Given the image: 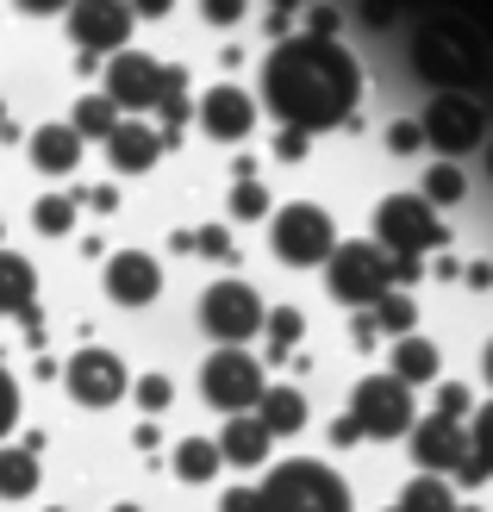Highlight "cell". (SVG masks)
<instances>
[{
	"mask_svg": "<svg viewBox=\"0 0 493 512\" xmlns=\"http://www.w3.org/2000/svg\"><path fill=\"white\" fill-rule=\"evenodd\" d=\"M362 69L337 38L294 32L263 57V107L281 119V132H325L356 119Z\"/></svg>",
	"mask_w": 493,
	"mask_h": 512,
	"instance_id": "6da1fadb",
	"label": "cell"
},
{
	"mask_svg": "<svg viewBox=\"0 0 493 512\" xmlns=\"http://www.w3.org/2000/svg\"><path fill=\"white\" fill-rule=\"evenodd\" d=\"M325 294L350 313H375V306L394 294V256L381 244H337V256L325 263Z\"/></svg>",
	"mask_w": 493,
	"mask_h": 512,
	"instance_id": "7a4b0ae2",
	"label": "cell"
},
{
	"mask_svg": "<svg viewBox=\"0 0 493 512\" xmlns=\"http://www.w3.org/2000/svg\"><path fill=\"white\" fill-rule=\"evenodd\" d=\"M100 82H107L100 94H107L119 113H157L169 94H188V69L157 63V57H144V50H119Z\"/></svg>",
	"mask_w": 493,
	"mask_h": 512,
	"instance_id": "3957f363",
	"label": "cell"
},
{
	"mask_svg": "<svg viewBox=\"0 0 493 512\" xmlns=\"http://www.w3.org/2000/svg\"><path fill=\"white\" fill-rule=\"evenodd\" d=\"M263 512H350V488L313 456H288L263 481Z\"/></svg>",
	"mask_w": 493,
	"mask_h": 512,
	"instance_id": "277c9868",
	"label": "cell"
},
{
	"mask_svg": "<svg viewBox=\"0 0 493 512\" xmlns=\"http://www.w3.org/2000/svg\"><path fill=\"white\" fill-rule=\"evenodd\" d=\"M450 232L437 225L431 213V200L425 194H387L381 207H375V244L394 256V263H419L425 250H437Z\"/></svg>",
	"mask_w": 493,
	"mask_h": 512,
	"instance_id": "5b68a950",
	"label": "cell"
},
{
	"mask_svg": "<svg viewBox=\"0 0 493 512\" xmlns=\"http://www.w3.org/2000/svg\"><path fill=\"white\" fill-rule=\"evenodd\" d=\"M275 232H269V250L281 256L288 269H319L337 256V225L325 207H313V200H294V207H281L275 219Z\"/></svg>",
	"mask_w": 493,
	"mask_h": 512,
	"instance_id": "8992f818",
	"label": "cell"
},
{
	"mask_svg": "<svg viewBox=\"0 0 493 512\" xmlns=\"http://www.w3.org/2000/svg\"><path fill=\"white\" fill-rule=\"evenodd\" d=\"M412 69H419L425 82H450V94H456V82H475L481 75V44L462 32V25L431 19V25L412 32Z\"/></svg>",
	"mask_w": 493,
	"mask_h": 512,
	"instance_id": "52a82bcc",
	"label": "cell"
},
{
	"mask_svg": "<svg viewBox=\"0 0 493 512\" xmlns=\"http://www.w3.org/2000/svg\"><path fill=\"white\" fill-rule=\"evenodd\" d=\"M200 394H206V406H219L225 419H238V413L263 406L269 381H263V363H256L250 350H213L200 363Z\"/></svg>",
	"mask_w": 493,
	"mask_h": 512,
	"instance_id": "ba28073f",
	"label": "cell"
},
{
	"mask_svg": "<svg viewBox=\"0 0 493 512\" xmlns=\"http://www.w3.org/2000/svg\"><path fill=\"white\" fill-rule=\"evenodd\" d=\"M350 419L362 425V438H412L419 425V406H412V388L394 375H362L356 394H350Z\"/></svg>",
	"mask_w": 493,
	"mask_h": 512,
	"instance_id": "9c48e42d",
	"label": "cell"
},
{
	"mask_svg": "<svg viewBox=\"0 0 493 512\" xmlns=\"http://www.w3.org/2000/svg\"><path fill=\"white\" fill-rule=\"evenodd\" d=\"M412 463H419L425 475H456V481H487V469L475 463V438L462 419H419L412 425Z\"/></svg>",
	"mask_w": 493,
	"mask_h": 512,
	"instance_id": "30bf717a",
	"label": "cell"
},
{
	"mask_svg": "<svg viewBox=\"0 0 493 512\" xmlns=\"http://www.w3.org/2000/svg\"><path fill=\"white\" fill-rule=\"evenodd\" d=\"M200 325H206V338H219V350H244V338H256L269 325V313L250 281H213L200 294Z\"/></svg>",
	"mask_w": 493,
	"mask_h": 512,
	"instance_id": "8fae6325",
	"label": "cell"
},
{
	"mask_svg": "<svg viewBox=\"0 0 493 512\" xmlns=\"http://www.w3.org/2000/svg\"><path fill=\"white\" fill-rule=\"evenodd\" d=\"M63 388L75 406H88V413H107V406H119L125 394H132V375H125V363L113 350H100V344H82L63 363Z\"/></svg>",
	"mask_w": 493,
	"mask_h": 512,
	"instance_id": "7c38bea8",
	"label": "cell"
},
{
	"mask_svg": "<svg viewBox=\"0 0 493 512\" xmlns=\"http://www.w3.org/2000/svg\"><path fill=\"white\" fill-rule=\"evenodd\" d=\"M63 25H69V38L82 44V57H119V50H132L125 38H132V25H138V13L132 7H119V0H75V7L63 13Z\"/></svg>",
	"mask_w": 493,
	"mask_h": 512,
	"instance_id": "4fadbf2b",
	"label": "cell"
},
{
	"mask_svg": "<svg viewBox=\"0 0 493 512\" xmlns=\"http://www.w3.org/2000/svg\"><path fill=\"white\" fill-rule=\"evenodd\" d=\"M419 132H425V144L444 150V157H462V150H475V144H481L487 113H481L462 88H456V94H450V88H437V94H431V107H425V119H419Z\"/></svg>",
	"mask_w": 493,
	"mask_h": 512,
	"instance_id": "5bb4252c",
	"label": "cell"
},
{
	"mask_svg": "<svg viewBox=\"0 0 493 512\" xmlns=\"http://www.w3.org/2000/svg\"><path fill=\"white\" fill-rule=\"evenodd\" d=\"M200 132L219 138V144H244L256 132V100L238 88V82H219L200 94Z\"/></svg>",
	"mask_w": 493,
	"mask_h": 512,
	"instance_id": "9a60e30c",
	"label": "cell"
},
{
	"mask_svg": "<svg viewBox=\"0 0 493 512\" xmlns=\"http://www.w3.org/2000/svg\"><path fill=\"white\" fill-rule=\"evenodd\" d=\"M107 300L113 306H150L163 294V263L150 250H119V256H107Z\"/></svg>",
	"mask_w": 493,
	"mask_h": 512,
	"instance_id": "2e32d148",
	"label": "cell"
},
{
	"mask_svg": "<svg viewBox=\"0 0 493 512\" xmlns=\"http://www.w3.org/2000/svg\"><path fill=\"white\" fill-rule=\"evenodd\" d=\"M269 425L256 419V413H238V419H225V431H219V456L231 469H263L269 463Z\"/></svg>",
	"mask_w": 493,
	"mask_h": 512,
	"instance_id": "e0dca14e",
	"label": "cell"
},
{
	"mask_svg": "<svg viewBox=\"0 0 493 512\" xmlns=\"http://www.w3.org/2000/svg\"><path fill=\"white\" fill-rule=\"evenodd\" d=\"M107 157H113L119 175H144L150 163L163 157V132H157V125H144V119H125L119 132L107 138Z\"/></svg>",
	"mask_w": 493,
	"mask_h": 512,
	"instance_id": "ac0fdd59",
	"label": "cell"
},
{
	"mask_svg": "<svg viewBox=\"0 0 493 512\" xmlns=\"http://www.w3.org/2000/svg\"><path fill=\"white\" fill-rule=\"evenodd\" d=\"M82 132L75 125H63V119H50V125H38L32 132V163L44 169V175H75V163H82Z\"/></svg>",
	"mask_w": 493,
	"mask_h": 512,
	"instance_id": "d6986e66",
	"label": "cell"
},
{
	"mask_svg": "<svg viewBox=\"0 0 493 512\" xmlns=\"http://www.w3.org/2000/svg\"><path fill=\"white\" fill-rule=\"evenodd\" d=\"M38 306V269L32 256L0 250V319H25Z\"/></svg>",
	"mask_w": 493,
	"mask_h": 512,
	"instance_id": "ffe728a7",
	"label": "cell"
},
{
	"mask_svg": "<svg viewBox=\"0 0 493 512\" xmlns=\"http://www.w3.org/2000/svg\"><path fill=\"white\" fill-rule=\"evenodd\" d=\"M256 419L269 425V438H294V431L306 425V394H300V388H275V381H269V394H263V406H256Z\"/></svg>",
	"mask_w": 493,
	"mask_h": 512,
	"instance_id": "44dd1931",
	"label": "cell"
},
{
	"mask_svg": "<svg viewBox=\"0 0 493 512\" xmlns=\"http://www.w3.org/2000/svg\"><path fill=\"white\" fill-rule=\"evenodd\" d=\"M387 375L406 381V388L437 381V344H425V338H400L394 350H387Z\"/></svg>",
	"mask_w": 493,
	"mask_h": 512,
	"instance_id": "7402d4cb",
	"label": "cell"
},
{
	"mask_svg": "<svg viewBox=\"0 0 493 512\" xmlns=\"http://www.w3.org/2000/svg\"><path fill=\"white\" fill-rule=\"evenodd\" d=\"M38 494V456L25 444H0V500H32Z\"/></svg>",
	"mask_w": 493,
	"mask_h": 512,
	"instance_id": "603a6c76",
	"label": "cell"
},
{
	"mask_svg": "<svg viewBox=\"0 0 493 512\" xmlns=\"http://www.w3.org/2000/svg\"><path fill=\"white\" fill-rule=\"evenodd\" d=\"M69 125L82 132V144H88V138H100V144H107V138L119 132V125H125V113L113 107L107 94H82V100H75V113H69Z\"/></svg>",
	"mask_w": 493,
	"mask_h": 512,
	"instance_id": "cb8c5ba5",
	"label": "cell"
},
{
	"mask_svg": "<svg viewBox=\"0 0 493 512\" xmlns=\"http://www.w3.org/2000/svg\"><path fill=\"white\" fill-rule=\"evenodd\" d=\"M219 463H225V456H219L213 438H181V444H175V475H181V481H213Z\"/></svg>",
	"mask_w": 493,
	"mask_h": 512,
	"instance_id": "d4e9b609",
	"label": "cell"
},
{
	"mask_svg": "<svg viewBox=\"0 0 493 512\" xmlns=\"http://www.w3.org/2000/svg\"><path fill=\"white\" fill-rule=\"evenodd\" d=\"M400 512H462V506H456V494H450L444 475H419V481H406Z\"/></svg>",
	"mask_w": 493,
	"mask_h": 512,
	"instance_id": "484cf974",
	"label": "cell"
},
{
	"mask_svg": "<svg viewBox=\"0 0 493 512\" xmlns=\"http://www.w3.org/2000/svg\"><path fill=\"white\" fill-rule=\"evenodd\" d=\"M75 207H82L75 194H44L38 207H32V225H38L44 238H63V232H75Z\"/></svg>",
	"mask_w": 493,
	"mask_h": 512,
	"instance_id": "4316f807",
	"label": "cell"
},
{
	"mask_svg": "<svg viewBox=\"0 0 493 512\" xmlns=\"http://www.w3.org/2000/svg\"><path fill=\"white\" fill-rule=\"evenodd\" d=\"M375 325H381V331H394V344H400V338H412V325H419V306H412V294H406V288H394V294L375 306Z\"/></svg>",
	"mask_w": 493,
	"mask_h": 512,
	"instance_id": "83f0119b",
	"label": "cell"
},
{
	"mask_svg": "<svg viewBox=\"0 0 493 512\" xmlns=\"http://www.w3.org/2000/svg\"><path fill=\"white\" fill-rule=\"evenodd\" d=\"M263 331H269V350H275V356H288V350L306 338V313H300V306H275Z\"/></svg>",
	"mask_w": 493,
	"mask_h": 512,
	"instance_id": "f1b7e54d",
	"label": "cell"
},
{
	"mask_svg": "<svg viewBox=\"0 0 493 512\" xmlns=\"http://www.w3.org/2000/svg\"><path fill=\"white\" fill-rule=\"evenodd\" d=\"M462 188H469V182H462L456 163H431V175H425V200H431V207H456Z\"/></svg>",
	"mask_w": 493,
	"mask_h": 512,
	"instance_id": "f546056e",
	"label": "cell"
},
{
	"mask_svg": "<svg viewBox=\"0 0 493 512\" xmlns=\"http://www.w3.org/2000/svg\"><path fill=\"white\" fill-rule=\"evenodd\" d=\"M231 219H269V188L263 182H231Z\"/></svg>",
	"mask_w": 493,
	"mask_h": 512,
	"instance_id": "4dcf8cb0",
	"label": "cell"
},
{
	"mask_svg": "<svg viewBox=\"0 0 493 512\" xmlns=\"http://www.w3.org/2000/svg\"><path fill=\"white\" fill-rule=\"evenodd\" d=\"M132 394H138V406H144V413H163V406L175 400L169 375H138V381H132Z\"/></svg>",
	"mask_w": 493,
	"mask_h": 512,
	"instance_id": "1f68e13d",
	"label": "cell"
},
{
	"mask_svg": "<svg viewBox=\"0 0 493 512\" xmlns=\"http://www.w3.org/2000/svg\"><path fill=\"white\" fill-rule=\"evenodd\" d=\"M469 438H475V463H481V469L493 475V400H487L481 413L469 419Z\"/></svg>",
	"mask_w": 493,
	"mask_h": 512,
	"instance_id": "d6a6232c",
	"label": "cell"
},
{
	"mask_svg": "<svg viewBox=\"0 0 493 512\" xmlns=\"http://www.w3.org/2000/svg\"><path fill=\"white\" fill-rule=\"evenodd\" d=\"M194 250L213 256V263H231V256H238V250H231V232H225V225H194Z\"/></svg>",
	"mask_w": 493,
	"mask_h": 512,
	"instance_id": "836d02e7",
	"label": "cell"
},
{
	"mask_svg": "<svg viewBox=\"0 0 493 512\" xmlns=\"http://www.w3.org/2000/svg\"><path fill=\"white\" fill-rule=\"evenodd\" d=\"M425 144V132H419V119H394L387 125V150H394V157H412V150Z\"/></svg>",
	"mask_w": 493,
	"mask_h": 512,
	"instance_id": "e575fe53",
	"label": "cell"
},
{
	"mask_svg": "<svg viewBox=\"0 0 493 512\" xmlns=\"http://www.w3.org/2000/svg\"><path fill=\"white\" fill-rule=\"evenodd\" d=\"M469 413V388L462 381H437V419H462Z\"/></svg>",
	"mask_w": 493,
	"mask_h": 512,
	"instance_id": "d590c367",
	"label": "cell"
},
{
	"mask_svg": "<svg viewBox=\"0 0 493 512\" xmlns=\"http://www.w3.org/2000/svg\"><path fill=\"white\" fill-rule=\"evenodd\" d=\"M19 425V381L7 375V363H0V438Z\"/></svg>",
	"mask_w": 493,
	"mask_h": 512,
	"instance_id": "8d00e7d4",
	"label": "cell"
},
{
	"mask_svg": "<svg viewBox=\"0 0 493 512\" xmlns=\"http://www.w3.org/2000/svg\"><path fill=\"white\" fill-rule=\"evenodd\" d=\"M219 512H263V488H225Z\"/></svg>",
	"mask_w": 493,
	"mask_h": 512,
	"instance_id": "74e56055",
	"label": "cell"
},
{
	"mask_svg": "<svg viewBox=\"0 0 493 512\" xmlns=\"http://www.w3.org/2000/svg\"><path fill=\"white\" fill-rule=\"evenodd\" d=\"M306 144H313L306 132H275V157H281V163H300V157H306Z\"/></svg>",
	"mask_w": 493,
	"mask_h": 512,
	"instance_id": "f35d334b",
	"label": "cell"
},
{
	"mask_svg": "<svg viewBox=\"0 0 493 512\" xmlns=\"http://www.w3.org/2000/svg\"><path fill=\"white\" fill-rule=\"evenodd\" d=\"M331 444H337V450H350V444H362V425H356L350 413H344V419H331Z\"/></svg>",
	"mask_w": 493,
	"mask_h": 512,
	"instance_id": "ab89813d",
	"label": "cell"
},
{
	"mask_svg": "<svg viewBox=\"0 0 493 512\" xmlns=\"http://www.w3.org/2000/svg\"><path fill=\"white\" fill-rule=\"evenodd\" d=\"M244 19V7H231V0H213V7H206V25H238Z\"/></svg>",
	"mask_w": 493,
	"mask_h": 512,
	"instance_id": "60d3db41",
	"label": "cell"
},
{
	"mask_svg": "<svg viewBox=\"0 0 493 512\" xmlns=\"http://www.w3.org/2000/svg\"><path fill=\"white\" fill-rule=\"evenodd\" d=\"M75 200H88L94 213H113V207H119V194H113V188H88V194H75Z\"/></svg>",
	"mask_w": 493,
	"mask_h": 512,
	"instance_id": "b9f144b4",
	"label": "cell"
},
{
	"mask_svg": "<svg viewBox=\"0 0 493 512\" xmlns=\"http://www.w3.org/2000/svg\"><path fill=\"white\" fill-rule=\"evenodd\" d=\"M350 331H356V344H362V350H369V344L381 338V325H375V313H356V325H350Z\"/></svg>",
	"mask_w": 493,
	"mask_h": 512,
	"instance_id": "7bdbcfd3",
	"label": "cell"
},
{
	"mask_svg": "<svg viewBox=\"0 0 493 512\" xmlns=\"http://www.w3.org/2000/svg\"><path fill=\"white\" fill-rule=\"evenodd\" d=\"M288 25H294V7H269V32H275V44L288 38Z\"/></svg>",
	"mask_w": 493,
	"mask_h": 512,
	"instance_id": "ee69618b",
	"label": "cell"
},
{
	"mask_svg": "<svg viewBox=\"0 0 493 512\" xmlns=\"http://www.w3.org/2000/svg\"><path fill=\"white\" fill-rule=\"evenodd\" d=\"M306 19H313V38H331V25H337V13H331V7H313Z\"/></svg>",
	"mask_w": 493,
	"mask_h": 512,
	"instance_id": "f6af8a7d",
	"label": "cell"
},
{
	"mask_svg": "<svg viewBox=\"0 0 493 512\" xmlns=\"http://www.w3.org/2000/svg\"><path fill=\"white\" fill-rule=\"evenodd\" d=\"M462 275H469V288H481V294L493 288V269H487V263H475V269H462Z\"/></svg>",
	"mask_w": 493,
	"mask_h": 512,
	"instance_id": "bcb514c9",
	"label": "cell"
},
{
	"mask_svg": "<svg viewBox=\"0 0 493 512\" xmlns=\"http://www.w3.org/2000/svg\"><path fill=\"white\" fill-rule=\"evenodd\" d=\"M113 512H144V506H132V500H119V506H113Z\"/></svg>",
	"mask_w": 493,
	"mask_h": 512,
	"instance_id": "7dc6e473",
	"label": "cell"
},
{
	"mask_svg": "<svg viewBox=\"0 0 493 512\" xmlns=\"http://www.w3.org/2000/svg\"><path fill=\"white\" fill-rule=\"evenodd\" d=\"M7 125H13V119H7V100H0V132H7Z\"/></svg>",
	"mask_w": 493,
	"mask_h": 512,
	"instance_id": "c3c4849f",
	"label": "cell"
},
{
	"mask_svg": "<svg viewBox=\"0 0 493 512\" xmlns=\"http://www.w3.org/2000/svg\"><path fill=\"white\" fill-rule=\"evenodd\" d=\"M487 381H493V344H487Z\"/></svg>",
	"mask_w": 493,
	"mask_h": 512,
	"instance_id": "681fc988",
	"label": "cell"
},
{
	"mask_svg": "<svg viewBox=\"0 0 493 512\" xmlns=\"http://www.w3.org/2000/svg\"><path fill=\"white\" fill-rule=\"evenodd\" d=\"M487 175H493V144H487Z\"/></svg>",
	"mask_w": 493,
	"mask_h": 512,
	"instance_id": "f907efd6",
	"label": "cell"
},
{
	"mask_svg": "<svg viewBox=\"0 0 493 512\" xmlns=\"http://www.w3.org/2000/svg\"><path fill=\"white\" fill-rule=\"evenodd\" d=\"M0 238H7V225H0ZM0 250H7V244H0Z\"/></svg>",
	"mask_w": 493,
	"mask_h": 512,
	"instance_id": "816d5d0a",
	"label": "cell"
},
{
	"mask_svg": "<svg viewBox=\"0 0 493 512\" xmlns=\"http://www.w3.org/2000/svg\"><path fill=\"white\" fill-rule=\"evenodd\" d=\"M462 512H481V506H462Z\"/></svg>",
	"mask_w": 493,
	"mask_h": 512,
	"instance_id": "f5cc1de1",
	"label": "cell"
},
{
	"mask_svg": "<svg viewBox=\"0 0 493 512\" xmlns=\"http://www.w3.org/2000/svg\"><path fill=\"white\" fill-rule=\"evenodd\" d=\"M44 512H63V506H44Z\"/></svg>",
	"mask_w": 493,
	"mask_h": 512,
	"instance_id": "db71d44e",
	"label": "cell"
},
{
	"mask_svg": "<svg viewBox=\"0 0 493 512\" xmlns=\"http://www.w3.org/2000/svg\"><path fill=\"white\" fill-rule=\"evenodd\" d=\"M387 512H400V506H387Z\"/></svg>",
	"mask_w": 493,
	"mask_h": 512,
	"instance_id": "11a10c76",
	"label": "cell"
}]
</instances>
